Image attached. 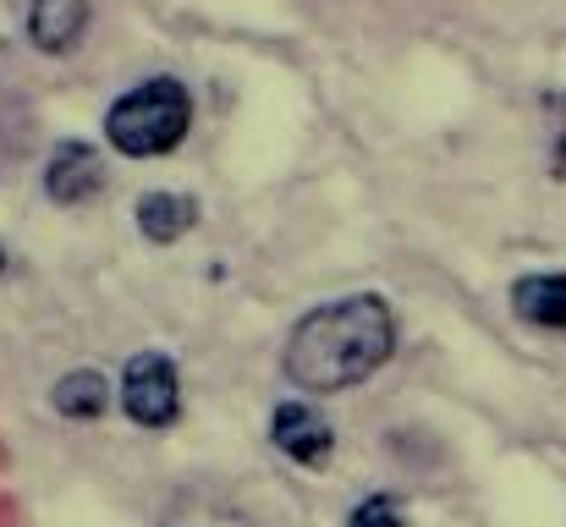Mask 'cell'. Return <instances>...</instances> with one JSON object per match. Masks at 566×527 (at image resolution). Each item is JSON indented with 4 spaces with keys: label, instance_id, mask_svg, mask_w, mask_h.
<instances>
[{
    "label": "cell",
    "instance_id": "6da1fadb",
    "mask_svg": "<svg viewBox=\"0 0 566 527\" xmlns=\"http://www.w3.org/2000/svg\"><path fill=\"white\" fill-rule=\"evenodd\" d=\"M390 347H396L390 303L375 297V292H358V297L314 308L292 330V341H286V379L297 390L336 396V390H353L369 373H379L390 362Z\"/></svg>",
    "mask_w": 566,
    "mask_h": 527
},
{
    "label": "cell",
    "instance_id": "7a4b0ae2",
    "mask_svg": "<svg viewBox=\"0 0 566 527\" xmlns=\"http://www.w3.org/2000/svg\"><path fill=\"white\" fill-rule=\"evenodd\" d=\"M188 127H192V99L177 77H149V83L127 88L105 110V138L127 160H160V155H171L188 138Z\"/></svg>",
    "mask_w": 566,
    "mask_h": 527
},
{
    "label": "cell",
    "instance_id": "3957f363",
    "mask_svg": "<svg viewBox=\"0 0 566 527\" xmlns=\"http://www.w3.org/2000/svg\"><path fill=\"white\" fill-rule=\"evenodd\" d=\"M122 407L133 423L144 429H171L182 412V384H177V362L166 351H138L122 368Z\"/></svg>",
    "mask_w": 566,
    "mask_h": 527
},
{
    "label": "cell",
    "instance_id": "277c9868",
    "mask_svg": "<svg viewBox=\"0 0 566 527\" xmlns=\"http://www.w3.org/2000/svg\"><path fill=\"white\" fill-rule=\"evenodd\" d=\"M270 440L281 456H292L297 467H325L336 451V429L314 401H281L270 418Z\"/></svg>",
    "mask_w": 566,
    "mask_h": 527
},
{
    "label": "cell",
    "instance_id": "5b68a950",
    "mask_svg": "<svg viewBox=\"0 0 566 527\" xmlns=\"http://www.w3.org/2000/svg\"><path fill=\"white\" fill-rule=\"evenodd\" d=\"M105 187V160L88 144H55L50 166H44V192L55 203H88Z\"/></svg>",
    "mask_w": 566,
    "mask_h": 527
},
{
    "label": "cell",
    "instance_id": "8992f818",
    "mask_svg": "<svg viewBox=\"0 0 566 527\" xmlns=\"http://www.w3.org/2000/svg\"><path fill=\"white\" fill-rule=\"evenodd\" d=\"M88 17H94L88 0H33V11H28V39H33L44 55H66V50H77V39L88 33Z\"/></svg>",
    "mask_w": 566,
    "mask_h": 527
},
{
    "label": "cell",
    "instance_id": "52a82bcc",
    "mask_svg": "<svg viewBox=\"0 0 566 527\" xmlns=\"http://www.w3.org/2000/svg\"><path fill=\"white\" fill-rule=\"evenodd\" d=\"M512 308L523 325L566 330V275H523L512 286Z\"/></svg>",
    "mask_w": 566,
    "mask_h": 527
},
{
    "label": "cell",
    "instance_id": "ba28073f",
    "mask_svg": "<svg viewBox=\"0 0 566 527\" xmlns=\"http://www.w3.org/2000/svg\"><path fill=\"white\" fill-rule=\"evenodd\" d=\"M192 225H198V203L182 198V192H149V198H138V231L149 242H177V236H188Z\"/></svg>",
    "mask_w": 566,
    "mask_h": 527
},
{
    "label": "cell",
    "instance_id": "9c48e42d",
    "mask_svg": "<svg viewBox=\"0 0 566 527\" xmlns=\"http://www.w3.org/2000/svg\"><path fill=\"white\" fill-rule=\"evenodd\" d=\"M50 401H55V412H61V418L88 423V418H99V412L111 407V384H105V373H99V368H72L66 379H55Z\"/></svg>",
    "mask_w": 566,
    "mask_h": 527
},
{
    "label": "cell",
    "instance_id": "30bf717a",
    "mask_svg": "<svg viewBox=\"0 0 566 527\" xmlns=\"http://www.w3.org/2000/svg\"><path fill=\"white\" fill-rule=\"evenodd\" d=\"M160 527H253L242 512H231V506H214V500H177L171 512H166V523Z\"/></svg>",
    "mask_w": 566,
    "mask_h": 527
},
{
    "label": "cell",
    "instance_id": "8fae6325",
    "mask_svg": "<svg viewBox=\"0 0 566 527\" xmlns=\"http://www.w3.org/2000/svg\"><path fill=\"white\" fill-rule=\"evenodd\" d=\"M347 527H407V512H401V506H396L390 495H375V500L353 506Z\"/></svg>",
    "mask_w": 566,
    "mask_h": 527
},
{
    "label": "cell",
    "instance_id": "7c38bea8",
    "mask_svg": "<svg viewBox=\"0 0 566 527\" xmlns=\"http://www.w3.org/2000/svg\"><path fill=\"white\" fill-rule=\"evenodd\" d=\"M0 275H6V247H0Z\"/></svg>",
    "mask_w": 566,
    "mask_h": 527
}]
</instances>
